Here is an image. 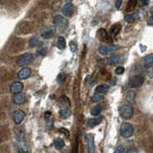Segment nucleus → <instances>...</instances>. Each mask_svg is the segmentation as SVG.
Segmentation results:
<instances>
[{"label":"nucleus","mask_w":153,"mask_h":153,"mask_svg":"<svg viewBox=\"0 0 153 153\" xmlns=\"http://www.w3.org/2000/svg\"><path fill=\"white\" fill-rule=\"evenodd\" d=\"M70 110L68 109V108H64V109H61L60 111V115L62 117H65V119H67L69 116H70Z\"/></svg>","instance_id":"24"},{"label":"nucleus","mask_w":153,"mask_h":153,"mask_svg":"<svg viewBox=\"0 0 153 153\" xmlns=\"http://www.w3.org/2000/svg\"><path fill=\"white\" fill-rule=\"evenodd\" d=\"M101 121H102V117H93V119H90L87 123H88L89 127H95V126H96V125L100 124Z\"/></svg>","instance_id":"16"},{"label":"nucleus","mask_w":153,"mask_h":153,"mask_svg":"<svg viewBox=\"0 0 153 153\" xmlns=\"http://www.w3.org/2000/svg\"><path fill=\"white\" fill-rule=\"evenodd\" d=\"M24 117H25V113L21 110H16L13 114L14 121H15L16 124H19L20 122H21L24 119Z\"/></svg>","instance_id":"8"},{"label":"nucleus","mask_w":153,"mask_h":153,"mask_svg":"<svg viewBox=\"0 0 153 153\" xmlns=\"http://www.w3.org/2000/svg\"><path fill=\"white\" fill-rule=\"evenodd\" d=\"M69 48H70L71 52H76L77 51V44H76L74 41H70V43H69Z\"/></svg>","instance_id":"29"},{"label":"nucleus","mask_w":153,"mask_h":153,"mask_svg":"<svg viewBox=\"0 0 153 153\" xmlns=\"http://www.w3.org/2000/svg\"><path fill=\"white\" fill-rule=\"evenodd\" d=\"M19 79H27L31 76V69L29 68H23L22 69H20L19 74H17Z\"/></svg>","instance_id":"11"},{"label":"nucleus","mask_w":153,"mask_h":153,"mask_svg":"<svg viewBox=\"0 0 153 153\" xmlns=\"http://www.w3.org/2000/svg\"><path fill=\"white\" fill-rule=\"evenodd\" d=\"M117 50V46H100L98 48L99 53L103 55V56H107V55L113 54Z\"/></svg>","instance_id":"6"},{"label":"nucleus","mask_w":153,"mask_h":153,"mask_svg":"<svg viewBox=\"0 0 153 153\" xmlns=\"http://www.w3.org/2000/svg\"><path fill=\"white\" fill-rule=\"evenodd\" d=\"M120 28H121V26H120V24L119 23H117V24H115V25H113L112 27H111V30H110V37H111V39H114L115 37L117 36V34H119V32L120 31Z\"/></svg>","instance_id":"14"},{"label":"nucleus","mask_w":153,"mask_h":153,"mask_svg":"<svg viewBox=\"0 0 153 153\" xmlns=\"http://www.w3.org/2000/svg\"><path fill=\"white\" fill-rule=\"evenodd\" d=\"M144 82V77L141 75H135L132 76L129 80V85L132 88H139L141 87Z\"/></svg>","instance_id":"4"},{"label":"nucleus","mask_w":153,"mask_h":153,"mask_svg":"<svg viewBox=\"0 0 153 153\" xmlns=\"http://www.w3.org/2000/svg\"><path fill=\"white\" fill-rule=\"evenodd\" d=\"M109 89H110L109 86H107V85H99L95 88V93L103 95L109 92Z\"/></svg>","instance_id":"15"},{"label":"nucleus","mask_w":153,"mask_h":153,"mask_svg":"<svg viewBox=\"0 0 153 153\" xmlns=\"http://www.w3.org/2000/svg\"><path fill=\"white\" fill-rule=\"evenodd\" d=\"M65 77H67V76H65V73H60V74L58 75V82L59 83H63V82L65 81Z\"/></svg>","instance_id":"31"},{"label":"nucleus","mask_w":153,"mask_h":153,"mask_svg":"<svg viewBox=\"0 0 153 153\" xmlns=\"http://www.w3.org/2000/svg\"><path fill=\"white\" fill-rule=\"evenodd\" d=\"M126 153H138V151H137L135 148H131V149H129V150H128Z\"/></svg>","instance_id":"36"},{"label":"nucleus","mask_w":153,"mask_h":153,"mask_svg":"<svg viewBox=\"0 0 153 153\" xmlns=\"http://www.w3.org/2000/svg\"><path fill=\"white\" fill-rule=\"evenodd\" d=\"M37 53H38V55H39V56H40V55L43 56V55L46 54V49H43H43H41V50H38Z\"/></svg>","instance_id":"34"},{"label":"nucleus","mask_w":153,"mask_h":153,"mask_svg":"<svg viewBox=\"0 0 153 153\" xmlns=\"http://www.w3.org/2000/svg\"><path fill=\"white\" fill-rule=\"evenodd\" d=\"M85 140H86V142H87V147H88L89 153H95V140H93V136L92 134H86L85 135Z\"/></svg>","instance_id":"5"},{"label":"nucleus","mask_w":153,"mask_h":153,"mask_svg":"<svg viewBox=\"0 0 153 153\" xmlns=\"http://www.w3.org/2000/svg\"><path fill=\"white\" fill-rule=\"evenodd\" d=\"M54 145L57 149H62L63 147H65V142L62 140L60 138H57L54 140Z\"/></svg>","instance_id":"20"},{"label":"nucleus","mask_w":153,"mask_h":153,"mask_svg":"<svg viewBox=\"0 0 153 153\" xmlns=\"http://www.w3.org/2000/svg\"><path fill=\"white\" fill-rule=\"evenodd\" d=\"M97 38L101 41H105V43H111L112 41V39H111L109 33L103 28H100L97 31Z\"/></svg>","instance_id":"7"},{"label":"nucleus","mask_w":153,"mask_h":153,"mask_svg":"<svg viewBox=\"0 0 153 153\" xmlns=\"http://www.w3.org/2000/svg\"><path fill=\"white\" fill-rule=\"evenodd\" d=\"M41 44V41L39 40V38L37 37H32L29 41V46L31 47H35L37 46H40Z\"/></svg>","instance_id":"22"},{"label":"nucleus","mask_w":153,"mask_h":153,"mask_svg":"<svg viewBox=\"0 0 153 153\" xmlns=\"http://www.w3.org/2000/svg\"><path fill=\"white\" fill-rule=\"evenodd\" d=\"M20 153H29V152H28V151H25V150H24V151H21Z\"/></svg>","instance_id":"40"},{"label":"nucleus","mask_w":153,"mask_h":153,"mask_svg":"<svg viewBox=\"0 0 153 153\" xmlns=\"http://www.w3.org/2000/svg\"><path fill=\"white\" fill-rule=\"evenodd\" d=\"M114 153H123V147H119L116 148V150L114 151Z\"/></svg>","instance_id":"33"},{"label":"nucleus","mask_w":153,"mask_h":153,"mask_svg":"<svg viewBox=\"0 0 153 153\" xmlns=\"http://www.w3.org/2000/svg\"><path fill=\"white\" fill-rule=\"evenodd\" d=\"M53 22L56 24L57 26H60V27H65L68 25V20L62 16H55L54 19H53Z\"/></svg>","instance_id":"10"},{"label":"nucleus","mask_w":153,"mask_h":153,"mask_svg":"<svg viewBox=\"0 0 153 153\" xmlns=\"http://www.w3.org/2000/svg\"><path fill=\"white\" fill-rule=\"evenodd\" d=\"M120 116L122 119L129 120L133 117L134 109L131 105H129V104H123L120 109Z\"/></svg>","instance_id":"1"},{"label":"nucleus","mask_w":153,"mask_h":153,"mask_svg":"<svg viewBox=\"0 0 153 153\" xmlns=\"http://www.w3.org/2000/svg\"><path fill=\"white\" fill-rule=\"evenodd\" d=\"M54 35V31L52 29H49L46 31V32H43V34H41V37L43 38V39H50V38Z\"/></svg>","instance_id":"25"},{"label":"nucleus","mask_w":153,"mask_h":153,"mask_svg":"<svg viewBox=\"0 0 153 153\" xmlns=\"http://www.w3.org/2000/svg\"><path fill=\"white\" fill-rule=\"evenodd\" d=\"M137 17H138L137 14H128V15L125 16L124 20H125V22H127V23H132L135 21V19H136Z\"/></svg>","instance_id":"18"},{"label":"nucleus","mask_w":153,"mask_h":153,"mask_svg":"<svg viewBox=\"0 0 153 153\" xmlns=\"http://www.w3.org/2000/svg\"><path fill=\"white\" fill-rule=\"evenodd\" d=\"M142 3L144 5H148L149 0H142Z\"/></svg>","instance_id":"39"},{"label":"nucleus","mask_w":153,"mask_h":153,"mask_svg":"<svg viewBox=\"0 0 153 153\" xmlns=\"http://www.w3.org/2000/svg\"><path fill=\"white\" fill-rule=\"evenodd\" d=\"M101 111H102V107L100 105H96L92 109L91 114L93 115V116H98V115L101 113Z\"/></svg>","instance_id":"23"},{"label":"nucleus","mask_w":153,"mask_h":153,"mask_svg":"<svg viewBox=\"0 0 153 153\" xmlns=\"http://www.w3.org/2000/svg\"><path fill=\"white\" fill-rule=\"evenodd\" d=\"M22 90H23V84L19 81L14 82L12 84V86H11V88H10V91H11V93H15V95H16V93H20Z\"/></svg>","instance_id":"9"},{"label":"nucleus","mask_w":153,"mask_h":153,"mask_svg":"<svg viewBox=\"0 0 153 153\" xmlns=\"http://www.w3.org/2000/svg\"><path fill=\"white\" fill-rule=\"evenodd\" d=\"M144 65L147 68H152L153 67V53L148 54L144 57Z\"/></svg>","instance_id":"17"},{"label":"nucleus","mask_w":153,"mask_h":153,"mask_svg":"<svg viewBox=\"0 0 153 153\" xmlns=\"http://www.w3.org/2000/svg\"><path fill=\"white\" fill-rule=\"evenodd\" d=\"M120 57L119 56V55H116V54L112 55V56L108 59V63H109V65H116V64H117V63H120Z\"/></svg>","instance_id":"19"},{"label":"nucleus","mask_w":153,"mask_h":153,"mask_svg":"<svg viewBox=\"0 0 153 153\" xmlns=\"http://www.w3.org/2000/svg\"><path fill=\"white\" fill-rule=\"evenodd\" d=\"M71 153H78V140L77 139H76L75 142H74V144H73V147H72Z\"/></svg>","instance_id":"30"},{"label":"nucleus","mask_w":153,"mask_h":153,"mask_svg":"<svg viewBox=\"0 0 153 153\" xmlns=\"http://www.w3.org/2000/svg\"><path fill=\"white\" fill-rule=\"evenodd\" d=\"M137 1H138V0H129V1H128V4H127L128 8H129L130 10L134 9L135 7H136V5H137Z\"/></svg>","instance_id":"28"},{"label":"nucleus","mask_w":153,"mask_h":153,"mask_svg":"<svg viewBox=\"0 0 153 153\" xmlns=\"http://www.w3.org/2000/svg\"><path fill=\"white\" fill-rule=\"evenodd\" d=\"M62 13L67 16H71L72 13H73V5H72L71 3H67V4H65L64 7L62 8Z\"/></svg>","instance_id":"12"},{"label":"nucleus","mask_w":153,"mask_h":153,"mask_svg":"<svg viewBox=\"0 0 153 153\" xmlns=\"http://www.w3.org/2000/svg\"><path fill=\"white\" fill-rule=\"evenodd\" d=\"M148 24H149V25L153 26V15L151 16L150 19H149V20H148Z\"/></svg>","instance_id":"37"},{"label":"nucleus","mask_w":153,"mask_h":153,"mask_svg":"<svg viewBox=\"0 0 153 153\" xmlns=\"http://www.w3.org/2000/svg\"><path fill=\"white\" fill-rule=\"evenodd\" d=\"M134 133V127L130 123H123L120 129V134L123 138H130Z\"/></svg>","instance_id":"3"},{"label":"nucleus","mask_w":153,"mask_h":153,"mask_svg":"<svg viewBox=\"0 0 153 153\" xmlns=\"http://www.w3.org/2000/svg\"><path fill=\"white\" fill-rule=\"evenodd\" d=\"M102 98H103V95L95 93V95H93V96L92 97V101L93 102H97V101H100V100H102Z\"/></svg>","instance_id":"27"},{"label":"nucleus","mask_w":153,"mask_h":153,"mask_svg":"<svg viewBox=\"0 0 153 153\" xmlns=\"http://www.w3.org/2000/svg\"><path fill=\"white\" fill-rule=\"evenodd\" d=\"M60 131H62V133H64L65 136H69V134H68V131L67 129H64V128H61Z\"/></svg>","instance_id":"35"},{"label":"nucleus","mask_w":153,"mask_h":153,"mask_svg":"<svg viewBox=\"0 0 153 153\" xmlns=\"http://www.w3.org/2000/svg\"><path fill=\"white\" fill-rule=\"evenodd\" d=\"M13 100H14V102H15L16 104L21 105V104L25 103L26 97H25V95H23V93H16V95H15V96H14Z\"/></svg>","instance_id":"13"},{"label":"nucleus","mask_w":153,"mask_h":153,"mask_svg":"<svg viewBox=\"0 0 153 153\" xmlns=\"http://www.w3.org/2000/svg\"><path fill=\"white\" fill-rule=\"evenodd\" d=\"M65 39L64 37H59L58 38V41H57V46L58 48L60 49H65Z\"/></svg>","instance_id":"21"},{"label":"nucleus","mask_w":153,"mask_h":153,"mask_svg":"<svg viewBox=\"0 0 153 153\" xmlns=\"http://www.w3.org/2000/svg\"><path fill=\"white\" fill-rule=\"evenodd\" d=\"M33 61H34V56L33 54L31 53H25V54L20 55L16 60L17 64L19 65H22V67L31 64V63H33Z\"/></svg>","instance_id":"2"},{"label":"nucleus","mask_w":153,"mask_h":153,"mask_svg":"<svg viewBox=\"0 0 153 153\" xmlns=\"http://www.w3.org/2000/svg\"><path fill=\"white\" fill-rule=\"evenodd\" d=\"M120 6H121V0H119V1L117 2L116 7H117V9H120Z\"/></svg>","instance_id":"38"},{"label":"nucleus","mask_w":153,"mask_h":153,"mask_svg":"<svg viewBox=\"0 0 153 153\" xmlns=\"http://www.w3.org/2000/svg\"><path fill=\"white\" fill-rule=\"evenodd\" d=\"M116 73H117V75L123 74V73H124V68H123V67H119V68H117V69H116Z\"/></svg>","instance_id":"32"},{"label":"nucleus","mask_w":153,"mask_h":153,"mask_svg":"<svg viewBox=\"0 0 153 153\" xmlns=\"http://www.w3.org/2000/svg\"><path fill=\"white\" fill-rule=\"evenodd\" d=\"M135 96H136V95H135L134 92H132V91L128 92L127 95H126V99H127V101H129V102H134Z\"/></svg>","instance_id":"26"}]
</instances>
